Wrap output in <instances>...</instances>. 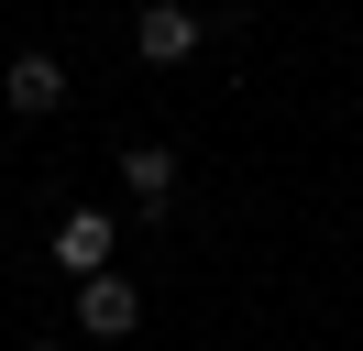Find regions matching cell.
Wrapping results in <instances>:
<instances>
[{"instance_id": "1", "label": "cell", "mask_w": 363, "mask_h": 351, "mask_svg": "<svg viewBox=\"0 0 363 351\" xmlns=\"http://www.w3.org/2000/svg\"><path fill=\"white\" fill-rule=\"evenodd\" d=\"M199 33H209V22L187 11V0H143V22H133V55H143V66H187V55H199Z\"/></svg>"}, {"instance_id": "2", "label": "cell", "mask_w": 363, "mask_h": 351, "mask_svg": "<svg viewBox=\"0 0 363 351\" xmlns=\"http://www.w3.org/2000/svg\"><path fill=\"white\" fill-rule=\"evenodd\" d=\"M111 176H121V197H133L143 219H165V209H177V154H165V143H133Z\"/></svg>"}, {"instance_id": "3", "label": "cell", "mask_w": 363, "mask_h": 351, "mask_svg": "<svg viewBox=\"0 0 363 351\" xmlns=\"http://www.w3.org/2000/svg\"><path fill=\"white\" fill-rule=\"evenodd\" d=\"M77 329H89V340H133V329H143V297L121 275H89V285H77Z\"/></svg>"}, {"instance_id": "4", "label": "cell", "mask_w": 363, "mask_h": 351, "mask_svg": "<svg viewBox=\"0 0 363 351\" xmlns=\"http://www.w3.org/2000/svg\"><path fill=\"white\" fill-rule=\"evenodd\" d=\"M0 99L23 110V121H45V110H67V66L55 55H11L0 66Z\"/></svg>"}, {"instance_id": "5", "label": "cell", "mask_w": 363, "mask_h": 351, "mask_svg": "<svg viewBox=\"0 0 363 351\" xmlns=\"http://www.w3.org/2000/svg\"><path fill=\"white\" fill-rule=\"evenodd\" d=\"M55 263H67L77 285L111 275V219H99V209H67V219H55Z\"/></svg>"}, {"instance_id": "6", "label": "cell", "mask_w": 363, "mask_h": 351, "mask_svg": "<svg viewBox=\"0 0 363 351\" xmlns=\"http://www.w3.org/2000/svg\"><path fill=\"white\" fill-rule=\"evenodd\" d=\"M33 351H67V340H33Z\"/></svg>"}]
</instances>
